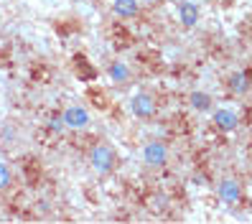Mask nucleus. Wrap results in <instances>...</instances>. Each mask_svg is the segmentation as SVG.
Instances as JSON below:
<instances>
[{
  "instance_id": "obj_11",
  "label": "nucleus",
  "mask_w": 252,
  "mask_h": 224,
  "mask_svg": "<svg viewBox=\"0 0 252 224\" xmlns=\"http://www.w3.org/2000/svg\"><path fill=\"white\" fill-rule=\"evenodd\" d=\"M110 77H112V82H117V84L127 82V79H130V69H127V64L115 62V64L110 66Z\"/></svg>"
},
{
  "instance_id": "obj_3",
  "label": "nucleus",
  "mask_w": 252,
  "mask_h": 224,
  "mask_svg": "<svg viewBox=\"0 0 252 224\" xmlns=\"http://www.w3.org/2000/svg\"><path fill=\"white\" fill-rule=\"evenodd\" d=\"M130 110L135 117H140V120H148V117H153V112H156V102H153L151 95L140 92L130 99Z\"/></svg>"
},
{
  "instance_id": "obj_9",
  "label": "nucleus",
  "mask_w": 252,
  "mask_h": 224,
  "mask_svg": "<svg viewBox=\"0 0 252 224\" xmlns=\"http://www.w3.org/2000/svg\"><path fill=\"white\" fill-rule=\"evenodd\" d=\"M229 89L234 95H245L247 89H250V79H247V74L245 71H234L232 77H229Z\"/></svg>"
},
{
  "instance_id": "obj_2",
  "label": "nucleus",
  "mask_w": 252,
  "mask_h": 224,
  "mask_svg": "<svg viewBox=\"0 0 252 224\" xmlns=\"http://www.w3.org/2000/svg\"><path fill=\"white\" fill-rule=\"evenodd\" d=\"M62 120H64V125L71 128V130H82V128L90 125V112H87L82 104H71V107H66V110L62 112Z\"/></svg>"
},
{
  "instance_id": "obj_12",
  "label": "nucleus",
  "mask_w": 252,
  "mask_h": 224,
  "mask_svg": "<svg viewBox=\"0 0 252 224\" xmlns=\"http://www.w3.org/2000/svg\"><path fill=\"white\" fill-rule=\"evenodd\" d=\"M13 181V176H10V168L5 166V163H0V191H5Z\"/></svg>"
},
{
  "instance_id": "obj_5",
  "label": "nucleus",
  "mask_w": 252,
  "mask_h": 224,
  "mask_svg": "<svg viewBox=\"0 0 252 224\" xmlns=\"http://www.w3.org/2000/svg\"><path fill=\"white\" fill-rule=\"evenodd\" d=\"M217 193H219V199L224 204H237L240 196H242V189H240V184H237L234 178H221L219 186H217Z\"/></svg>"
},
{
  "instance_id": "obj_7",
  "label": "nucleus",
  "mask_w": 252,
  "mask_h": 224,
  "mask_svg": "<svg viewBox=\"0 0 252 224\" xmlns=\"http://www.w3.org/2000/svg\"><path fill=\"white\" fill-rule=\"evenodd\" d=\"M112 10L120 18H135L138 16V0H112Z\"/></svg>"
},
{
  "instance_id": "obj_4",
  "label": "nucleus",
  "mask_w": 252,
  "mask_h": 224,
  "mask_svg": "<svg viewBox=\"0 0 252 224\" xmlns=\"http://www.w3.org/2000/svg\"><path fill=\"white\" fill-rule=\"evenodd\" d=\"M143 158H145L148 166L160 168L163 163H166V158H168V151H166V145H163V143L153 140V143H148V145L143 148Z\"/></svg>"
},
{
  "instance_id": "obj_13",
  "label": "nucleus",
  "mask_w": 252,
  "mask_h": 224,
  "mask_svg": "<svg viewBox=\"0 0 252 224\" xmlns=\"http://www.w3.org/2000/svg\"><path fill=\"white\" fill-rule=\"evenodd\" d=\"M145 3H151V5H156V3H160V0H145Z\"/></svg>"
},
{
  "instance_id": "obj_8",
  "label": "nucleus",
  "mask_w": 252,
  "mask_h": 224,
  "mask_svg": "<svg viewBox=\"0 0 252 224\" xmlns=\"http://www.w3.org/2000/svg\"><path fill=\"white\" fill-rule=\"evenodd\" d=\"M179 18H181V23H184L186 28H194V26L199 23V8H196L194 3H181Z\"/></svg>"
},
{
  "instance_id": "obj_6",
  "label": "nucleus",
  "mask_w": 252,
  "mask_h": 224,
  "mask_svg": "<svg viewBox=\"0 0 252 224\" xmlns=\"http://www.w3.org/2000/svg\"><path fill=\"white\" fill-rule=\"evenodd\" d=\"M214 125H217L219 130L229 132V130H234L237 125H240V120H237V115H234L232 110H217V112H214Z\"/></svg>"
},
{
  "instance_id": "obj_10",
  "label": "nucleus",
  "mask_w": 252,
  "mask_h": 224,
  "mask_svg": "<svg viewBox=\"0 0 252 224\" xmlns=\"http://www.w3.org/2000/svg\"><path fill=\"white\" fill-rule=\"evenodd\" d=\"M189 102H191V107L199 110V112L212 110V97L206 95V92H191V95H189Z\"/></svg>"
},
{
  "instance_id": "obj_1",
  "label": "nucleus",
  "mask_w": 252,
  "mask_h": 224,
  "mask_svg": "<svg viewBox=\"0 0 252 224\" xmlns=\"http://www.w3.org/2000/svg\"><path fill=\"white\" fill-rule=\"evenodd\" d=\"M90 160H92V168L97 173H110L115 168V151H112L107 143H99V145L92 148Z\"/></svg>"
}]
</instances>
